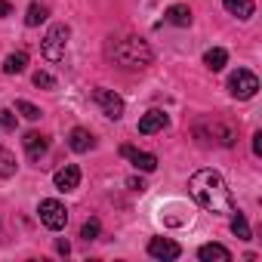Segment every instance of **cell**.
Listing matches in <instances>:
<instances>
[{"label":"cell","mask_w":262,"mask_h":262,"mask_svg":"<svg viewBox=\"0 0 262 262\" xmlns=\"http://www.w3.org/2000/svg\"><path fill=\"white\" fill-rule=\"evenodd\" d=\"M126 185H129V188H133V191H145V182H142V179H129Z\"/></svg>","instance_id":"27"},{"label":"cell","mask_w":262,"mask_h":262,"mask_svg":"<svg viewBox=\"0 0 262 262\" xmlns=\"http://www.w3.org/2000/svg\"><path fill=\"white\" fill-rule=\"evenodd\" d=\"M53 182H56L59 191H74V188L80 185V167H77V164H65L62 170H56Z\"/></svg>","instance_id":"11"},{"label":"cell","mask_w":262,"mask_h":262,"mask_svg":"<svg viewBox=\"0 0 262 262\" xmlns=\"http://www.w3.org/2000/svg\"><path fill=\"white\" fill-rule=\"evenodd\" d=\"M228 90H231L234 99H253L256 90H259V77H256L253 71H247V68H237V71L228 77Z\"/></svg>","instance_id":"5"},{"label":"cell","mask_w":262,"mask_h":262,"mask_svg":"<svg viewBox=\"0 0 262 262\" xmlns=\"http://www.w3.org/2000/svg\"><path fill=\"white\" fill-rule=\"evenodd\" d=\"M80 237H86V241L99 237V219H90V222H83V228H80Z\"/></svg>","instance_id":"25"},{"label":"cell","mask_w":262,"mask_h":262,"mask_svg":"<svg viewBox=\"0 0 262 262\" xmlns=\"http://www.w3.org/2000/svg\"><path fill=\"white\" fill-rule=\"evenodd\" d=\"M120 155H123L129 164H133L136 170H142V173H155V170H158V158L148 155V151H139V148H133V145H123Z\"/></svg>","instance_id":"8"},{"label":"cell","mask_w":262,"mask_h":262,"mask_svg":"<svg viewBox=\"0 0 262 262\" xmlns=\"http://www.w3.org/2000/svg\"><path fill=\"white\" fill-rule=\"evenodd\" d=\"M16 111H19L22 117H28V120H37V117H40V108H37V105H31V102H25V99H19V102H16Z\"/></svg>","instance_id":"22"},{"label":"cell","mask_w":262,"mask_h":262,"mask_svg":"<svg viewBox=\"0 0 262 262\" xmlns=\"http://www.w3.org/2000/svg\"><path fill=\"white\" fill-rule=\"evenodd\" d=\"M0 129H16V114L10 108H0Z\"/></svg>","instance_id":"24"},{"label":"cell","mask_w":262,"mask_h":262,"mask_svg":"<svg viewBox=\"0 0 262 262\" xmlns=\"http://www.w3.org/2000/svg\"><path fill=\"white\" fill-rule=\"evenodd\" d=\"M56 250H59V253H68V250H71V244H68V241H59V244H56Z\"/></svg>","instance_id":"29"},{"label":"cell","mask_w":262,"mask_h":262,"mask_svg":"<svg viewBox=\"0 0 262 262\" xmlns=\"http://www.w3.org/2000/svg\"><path fill=\"white\" fill-rule=\"evenodd\" d=\"M93 102L102 108L105 117H111V120H120V117H123V99H120L114 90H105V86L93 90Z\"/></svg>","instance_id":"7"},{"label":"cell","mask_w":262,"mask_h":262,"mask_svg":"<svg viewBox=\"0 0 262 262\" xmlns=\"http://www.w3.org/2000/svg\"><path fill=\"white\" fill-rule=\"evenodd\" d=\"M111 59L120 65V68H129V71H139V68H148L151 65V47L142 40V37H123L111 47Z\"/></svg>","instance_id":"2"},{"label":"cell","mask_w":262,"mask_h":262,"mask_svg":"<svg viewBox=\"0 0 262 262\" xmlns=\"http://www.w3.org/2000/svg\"><path fill=\"white\" fill-rule=\"evenodd\" d=\"M167 123H170V117H167L161 108H151V111H145V114H142V120H139V133H142V136L161 133Z\"/></svg>","instance_id":"10"},{"label":"cell","mask_w":262,"mask_h":262,"mask_svg":"<svg viewBox=\"0 0 262 262\" xmlns=\"http://www.w3.org/2000/svg\"><path fill=\"white\" fill-rule=\"evenodd\" d=\"M194 136H198V139H204V142H216V145H222V148H231V145H234V139H237L234 126H231V123H225V120H219V117L194 123Z\"/></svg>","instance_id":"3"},{"label":"cell","mask_w":262,"mask_h":262,"mask_svg":"<svg viewBox=\"0 0 262 262\" xmlns=\"http://www.w3.org/2000/svg\"><path fill=\"white\" fill-rule=\"evenodd\" d=\"M253 155H256V158L262 155V133H256V136H253Z\"/></svg>","instance_id":"26"},{"label":"cell","mask_w":262,"mask_h":262,"mask_svg":"<svg viewBox=\"0 0 262 262\" xmlns=\"http://www.w3.org/2000/svg\"><path fill=\"white\" fill-rule=\"evenodd\" d=\"M164 19H167L170 25H176V28H188V25H191V10H188L185 4H173V7L164 13Z\"/></svg>","instance_id":"14"},{"label":"cell","mask_w":262,"mask_h":262,"mask_svg":"<svg viewBox=\"0 0 262 262\" xmlns=\"http://www.w3.org/2000/svg\"><path fill=\"white\" fill-rule=\"evenodd\" d=\"M191 188V198L207 210V213H216V216H225V213H234V201H231V191L225 185V179L216 173V170H198L188 182Z\"/></svg>","instance_id":"1"},{"label":"cell","mask_w":262,"mask_h":262,"mask_svg":"<svg viewBox=\"0 0 262 262\" xmlns=\"http://www.w3.org/2000/svg\"><path fill=\"white\" fill-rule=\"evenodd\" d=\"M10 13H13V7L7 4V0H0V16H10Z\"/></svg>","instance_id":"28"},{"label":"cell","mask_w":262,"mask_h":262,"mask_svg":"<svg viewBox=\"0 0 262 262\" xmlns=\"http://www.w3.org/2000/svg\"><path fill=\"white\" fill-rule=\"evenodd\" d=\"M198 256H201V262H231V253L222 244H204L198 250Z\"/></svg>","instance_id":"15"},{"label":"cell","mask_w":262,"mask_h":262,"mask_svg":"<svg viewBox=\"0 0 262 262\" xmlns=\"http://www.w3.org/2000/svg\"><path fill=\"white\" fill-rule=\"evenodd\" d=\"M231 231L241 237V241H250L253 234H250V225H247V219H244V213H234V219H231Z\"/></svg>","instance_id":"21"},{"label":"cell","mask_w":262,"mask_h":262,"mask_svg":"<svg viewBox=\"0 0 262 262\" xmlns=\"http://www.w3.org/2000/svg\"><path fill=\"white\" fill-rule=\"evenodd\" d=\"M225 62H228V53H225L222 47H213V50H207V53H204V65H207L210 71H222V68H225Z\"/></svg>","instance_id":"17"},{"label":"cell","mask_w":262,"mask_h":262,"mask_svg":"<svg viewBox=\"0 0 262 262\" xmlns=\"http://www.w3.org/2000/svg\"><path fill=\"white\" fill-rule=\"evenodd\" d=\"M68 145H71V151L83 155V151L93 148V133H90V129H83V126H74L71 133H68Z\"/></svg>","instance_id":"13"},{"label":"cell","mask_w":262,"mask_h":262,"mask_svg":"<svg viewBox=\"0 0 262 262\" xmlns=\"http://www.w3.org/2000/svg\"><path fill=\"white\" fill-rule=\"evenodd\" d=\"M16 158H13V151H7L4 145H0V176H4V179H10L13 173H16Z\"/></svg>","instance_id":"19"},{"label":"cell","mask_w":262,"mask_h":262,"mask_svg":"<svg viewBox=\"0 0 262 262\" xmlns=\"http://www.w3.org/2000/svg\"><path fill=\"white\" fill-rule=\"evenodd\" d=\"M225 4V10L231 13V16H237V19H250L253 13H256V4L253 0H222Z\"/></svg>","instance_id":"16"},{"label":"cell","mask_w":262,"mask_h":262,"mask_svg":"<svg viewBox=\"0 0 262 262\" xmlns=\"http://www.w3.org/2000/svg\"><path fill=\"white\" fill-rule=\"evenodd\" d=\"M22 145H25V151H28L31 161H40V158L47 155V148H50V139H47L43 133H37V129H31V133H25Z\"/></svg>","instance_id":"12"},{"label":"cell","mask_w":262,"mask_h":262,"mask_svg":"<svg viewBox=\"0 0 262 262\" xmlns=\"http://www.w3.org/2000/svg\"><path fill=\"white\" fill-rule=\"evenodd\" d=\"M37 213H40V222H43L47 228H53V231H59V228L68 225V210H65V204H59V201H53V198L40 201Z\"/></svg>","instance_id":"6"},{"label":"cell","mask_w":262,"mask_h":262,"mask_svg":"<svg viewBox=\"0 0 262 262\" xmlns=\"http://www.w3.org/2000/svg\"><path fill=\"white\" fill-rule=\"evenodd\" d=\"M34 86H40V90H53V86H56V77H53L50 71H37V74H34Z\"/></svg>","instance_id":"23"},{"label":"cell","mask_w":262,"mask_h":262,"mask_svg":"<svg viewBox=\"0 0 262 262\" xmlns=\"http://www.w3.org/2000/svg\"><path fill=\"white\" fill-rule=\"evenodd\" d=\"M25 65H28V56L25 53H10L4 59V74H22Z\"/></svg>","instance_id":"18"},{"label":"cell","mask_w":262,"mask_h":262,"mask_svg":"<svg viewBox=\"0 0 262 262\" xmlns=\"http://www.w3.org/2000/svg\"><path fill=\"white\" fill-rule=\"evenodd\" d=\"M148 256H155V259H179L182 256V247L176 244V241H170V237H151L148 241Z\"/></svg>","instance_id":"9"},{"label":"cell","mask_w":262,"mask_h":262,"mask_svg":"<svg viewBox=\"0 0 262 262\" xmlns=\"http://www.w3.org/2000/svg\"><path fill=\"white\" fill-rule=\"evenodd\" d=\"M43 19H47V7L31 4V7H28V16H25V25H28V28H37Z\"/></svg>","instance_id":"20"},{"label":"cell","mask_w":262,"mask_h":262,"mask_svg":"<svg viewBox=\"0 0 262 262\" xmlns=\"http://www.w3.org/2000/svg\"><path fill=\"white\" fill-rule=\"evenodd\" d=\"M68 37H71V28L68 25H53L40 43V53L47 62H62L65 59V47H68Z\"/></svg>","instance_id":"4"}]
</instances>
